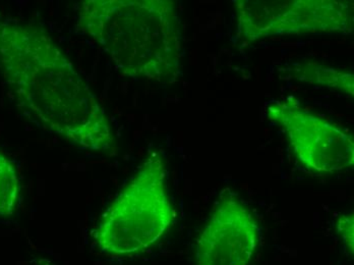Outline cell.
Listing matches in <instances>:
<instances>
[{"instance_id":"6da1fadb","label":"cell","mask_w":354,"mask_h":265,"mask_svg":"<svg viewBox=\"0 0 354 265\" xmlns=\"http://www.w3.org/2000/svg\"><path fill=\"white\" fill-rule=\"evenodd\" d=\"M0 72L21 109L47 132L80 149L113 146L104 109L42 28L0 17Z\"/></svg>"},{"instance_id":"7a4b0ae2","label":"cell","mask_w":354,"mask_h":265,"mask_svg":"<svg viewBox=\"0 0 354 265\" xmlns=\"http://www.w3.org/2000/svg\"><path fill=\"white\" fill-rule=\"evenodd\" d=\"M77 29L95 39L124 76L158 83L180 77L183 34L171 0H88Z\"/></svg>"},{"instance_id":"3957f363","label":"cell","mask_w":354,"mask_h":265,"mask_svg":"<svg viewBox=\"0 0 354 265\" xmlns=\"http://www.w3.org/2000/svg\"><path fill=\"white\" fill-rule=\"evenodd\" d=\"M163 158L151 153L103 215L95 238L101 251L138 253L158 242L174 223Z\"/></svg>"},{"instance_id":"277c9868","label":"cell","mask_w":354,"mask_h":265,"mask_svg":"<svg viewBox=\"0 0 354 265\" xmlns=\"http://www.w3.org/2000/svg\"><path fill=\"white\" fill-rule=\"evenodd\" d=\"M237 31L247 41L274 36L353 33V2L344 0H237Z\"/></svg>"},{"instance_id":"5b68a950","label":"cell","mask_w":354,"mask_h":265,"mask_svg":"<svg viewBox=\"0 0 354 265\" xmlns=\"http://www.w3.org/2000/svg\"><path fill=\"white\" fill-rule=\"evenodd\" d=\"M268 118L282 127L293 152L310 171L334 174L353 167V136L302 109L295 99L272 101Z\"/></svg>"},{"instance_id":"8992f818","label":"cell","mask_w":354,"mask_h":265,"mask_svg":"<svg viewBox=\"0 0 354 265\" xmlns=\"http://www.w3.org/2000/svg\"><path fill=\"white\" fill-rule=\"evenodd\" d=\"M259 239L254 215L233 194L225 193L196 239V265H248Z\"/></svg>"},{"instance_id":"52a82bcc","label":"cell","mask_w":354,"mask_h":265,"mask_svg":"<svg viewBox=\"0 0 354 265\" xmlns=\"http://www.w3.org/2000/svg\"><path fill=\"white\" fill-rule=\"evenodd\" d=\"M285 79L295 80L301 83L321 86L353 97L354 75L351 71L324 66L317 62H299L288 64L280 70Z\"/></svg>"},{"instance_id":"ba28073f","label":"cell","mask_w":354,"mask_h":265,"mask_svg":"<svg viewBox=\"0 0 354 265\" xmlns=\"http://www.w3.org/2000/svg\"><path fill=\"white\" fill-rule=\"evenodd\" d=\"M19 196V181L15 165L0 153V215L14 214Z\"/></svg>"},{"instance_id":"9c48e42d","label":"cell","mask_w":354,"mask_h":265,"mask_svg":"<svg viewBox=\"0 0 354 265\" xmlns=\"http://www.w3.org/2000/svg\"><path fill=\"white\" fill-rule=\"evenodd\" d=\"M337 230L339 235L343 239L345 247L353 254L354 249V217L353 212L346 213V214L341 215L337 223Z\"/></svg>"}]
</instances>
